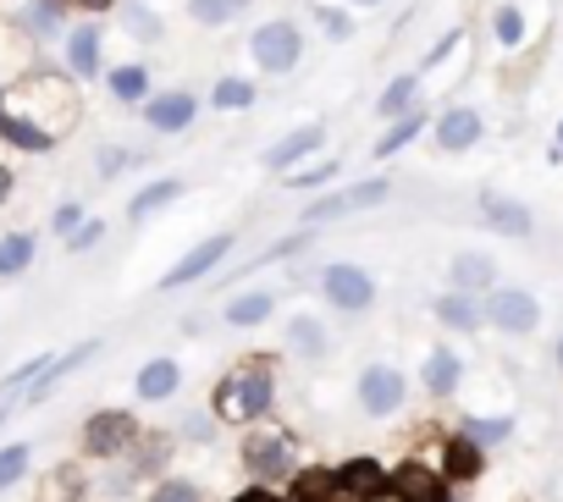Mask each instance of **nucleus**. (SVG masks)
Masks as SVG:
<instances>
[{
  "label": "nucleus",
  "instance_id": "nucleus-26",
  "mask_svg": "<svg viewBox=\"0 0 563 502\" xmlns=\"http://www.w3.org/2000/svg\"><path fill=\"white\" fill-rule=\"evenodd\" d=\"M448 282L459 288V293H492V282H497V266H492V255H453L448 260Z\"/></svg>",
  "mask_w": 563,
  "mask_h": 502
},
{
  "label": "nucleus",
  "instance_id": "nucleus-35",
  "mask_svg": "<svg viewBox=\"0 0 563 502\" xmlns=\"http://www.w3.org/2000/svg\"><path fill=\"white\" fill-rule=\"evenodd\" d=\"M271 310H276V293L254 288V293H238L221 321H227V326H260V321H271Z\"/></svg>",
  "mask_w": 563,
  "mask_h": 502
},
{
  "label": "nucleus",
  "instance_id": "nucleus-16",
  "mask_svg": "<svg viewBox=\"0 0 563 502\" xmlns=\"http://www.w3.org/2000/svg\"><path fill=\"white\" fill-rule=\"evenodd\" d=\"M448 475H437V469H426V464H398L393 475H387V491L398 497V502H448Z\"/></svg>",
  "mask_w": 563,
  "mask_h": 502
},
{
  "label": "nucleus",
  "instance_id": "nucleus-37",
  "mask_svg": "<svg viewBox=\"0 0 563 502\" xmlns=\"http://www.w3.org/2000/svg\"><path fill=\"white\" fill-rule=\"evenodd\" d=\"M243 7H249V0H188V18H194L199 29H227Z\"/></svg>",
  "mask_w": 563,
  "mask_h": 502
},
{
  "label": "nucleus",
  "instance_id": "nucleus-19",
  "mask_svg": "<svg viewBox=\"0 0 563 502\" xmlns=\"http://www.w3.org/2000/svg\"><path fill=\"white\" fill-rule=\"evenodd\" d=\"M95 354H100V337L78 343V348H73V354H62V359H51V370H45V376H40V381H34L29 392H23V403H18V409H34V403H45V398H51V392H56V387H62V381H67L73 370H84V365H89Z\"/></svg>",
  "mask_w": 563,
  "mask_h": 502
},
{
  "label": "nucleus",
  "instance_id": "nucleus-34",
  "mask_svg": "<svg viewBox=\"0 0 563 502\" xmlns=\"http://www.w3.org/2000/svg\"><path fill=\"white\" fill-rule=\"evenodd\" d=\"M288 502H338V469H294Z\"/></svg>",
  "mask_w": 563,
  "mask_h": 502
},
{
  "label": "nucleus",
  "instance_id": "nucleus-30",
  "mask_svg": "<svg viewBox=\"0 0 563 502\" xmlns=\"http://www.w3.org/2000/svg\"><path fill=\"white\" fill-rule=\"evenodd\" d=\"M288 348L299 354V359H327V348H332V337H327V326L316 321V315H294L288 321Z\"/></svg>",
  "mask_w": 563,
  "mask_h": 502
},
{
  "label": "nucleus",
  "instance_id": "nucleus-5",
  "mask_svg": "<svg viewBox=\"0 0 563 502\" xmlns=\"http://www.w3.org/2000/svg\"><path fill=\"white\" fill-rule=\"evenodd\" d=\"M78 447H84V458L111 464V458H122V453L139 447V420L128 409H95L84 420V431H78Z\"/></svg>",
  "mask_w": 563,
  "mask_h": 502
},
{
  "label": "nucleus",
  "instance_id": "nucleus-20",
  "mask_svg": "<svg viewBox=\"0 0 563 502\" xmlns=\"http://www.w3.org/2000/svg\"><path fill=\"white\" fill-rule=\"evenodd\" d=\"M177 387H183V365H177V359H166V354L144 359V365H139V376H133L139 403H166V398H177Z\"/></svg>",
  "mask_w": 563,
  "mask_h": 502
},
{
  "label": "nucleus",
  "instance_id": "nucleus-13",
  "mask_svg": "<svg viewBox=\"0 0 563 502\" xmlns=\"http://www.w3.org/2000/svg\"><path fill=\"white\" fill-rule=\"evenodd\" d=\"M481 310H486V326H497V332H508V337H525V332L541 326V304H536V293H525V288H492Z\"/></svg>",
  "mask_w": 563,
  "mask_h": 502
},
{
  "label": "nucleus",
  "instance_id": "nucleus-14",
  "mask_svg": "<svg viewBox=\"0 0 563 502\" xmlns=\"http://www.w3.org/2000/svg\"><path fill=\"white\" fill-rule=\"evenodd\" d=\"M321 144H327V127H321V122H305V127H294V133H282V138L260 155V166H265V171H276V177H288V171H294V166H305Z\"/></svg>",
  "mask_w": 563,
  "mask_h": 502
},
{
  "label": "nucleus",
  "instance_id": "nucleus-11",
  "mask_svg": "<svg viewBox=\"0 0 563 502\" xmlns=\"http://www.w3.org/2000/svg\"><path fill=\"white\" fill-rule=\"evenodd\" d=\"M232 243H238V232H216V237L194 243L188 255H183V260H177V266H172V271H166L155 288H161V293H177V288H194V282H205V277H210V271H216V266L232 255Z\"/></svg>",
  "mask_w": 563,
  "mask_h": 502
},
{
  "label": "nucleus",
  "instance_id": "nucleus-38",
  "mask_svg": "<svg viewBox=\"0 0 563 502\" xmlns=\"http://www.w3.org/2000/svg\"><path fill=\"white\" fill-rule=\"evenodd\" d=\"M464 436L481 442V447H503V442L514 436V420H508V414H492V420H486V414H470V420H464Z\"/></svg>",
  "mask_w": 563,
  "mask_h": 502
},
{
  "label": "nucleus",
  "instance_id": "nucleus-10",
  "mask_svg": "<svg viewBox=\"0 0 563 502\" xmlns=\"http://www.w3.org/2000/svg\"><path fill=\"white\" fill-rule=\"evenodd\" d=\"M387 199H393V177H365V182H349V188H338V193L316 199V204L305 210V221L316 226V221L360 215V210H376V204H387Z\"/></svg>",
  "mask_w": 563,
  "mask_h": 502
},
{
  "label": "nucleus",
  "instance_id": "nucleus-45",
  "mask_svg": "<svg viewBox=\"0 0 563 502\" xmlns=\"http://www.w3.org/2000/svg\"><path fill=\"white\" fill-rule=\"evenodd\" d=\"M316 18H321V29H327L332 40H354V23H349L343 12H332V7H316Z\"/></svg>",
  "mask_w": 563,
  "mask_h": 502
},
{
  "label": "nucleus",
  "instance_id": "nucleus-53",
  "mask_svg": "<svg viewBox=\"0 0 563 502\" xmlns=\"http://www.w3.org/2000/svg\"><path fill=\"white\" fill-rule=\"evenodd\" d=\"M0 100H7V83H0Z\"/></svg>",
  "mask_w": 563,
  "mask_h": 502
},
{
  "label": "nucleus",
  "instance_id": "nucleus-32",
  "mask_svg": "<svg viewBox=\"0 0 563 502\" xmlns=\"http://www.w3.org/2000/svg\"><path fill=\"white\" fill-rule=\"evenodd\" d=\"M492 34H497V51H519V45H525L530 23H525L519 0H497V7H492Z\"/></svg>",
  "mask_w": 563,
  "mask_h": 502
},
{
  "label": "nucleus",
  "instance_id": "nucleus-36",
  "mask_svg": "<svg viewBox=\"0 0 563 502\" xmlns=\"http://www.w3.org/2000/svg\"><path fill=\"white\" fill-rule=\"evenodd\" d=\"M34 469V442H7L0 447V491H12Z\"/></svg>",
  "mask_w": 563,
  "mask_h": 502
},
{
  "label": "nucleus",
  "instance_id": "nucleus-12",
  "mask_svg": "<svg viewBox=\"0 0 563 502\" xmlns=\"http://www.w3.org/2000/svg\"><path fill=\"white\" fill-rule=\"evenodd\" d=\"M139 116H144V127L150 133H188L194 122H199V94L194 89H155L144 105H139Z\"/></svg>",
  "mask_w": 563,
  "mask_h": 502
},
{
  "label": "nucleus",
  "instance_id": "nucleus-29",
  "mask_svg": "<svg viewBox=\"0 0 563 502\" xmlns=\"http://www.w3.org/2000/svg\"><path fill=\"white\" fill-rule=\"evenodd\" d=\"M117 12H122V29H128L139 45H161V40H166V23H161V12L150 7V0H122Z\"/></svg>",
  "mask_w": 563,
  "mask_h": 502
},
{
  "label": "nucleus",
  "instance_id": "nucleus-24",
  "mask_svg": "<svg viewBox=\"0 0 563 502\" xmlns=\"http://www.w3.org/2000/svg\"><path fill=\"white\" fill-rule=\"evenodd\" d=\"M431 315H437L442 326H453V332H481V326H486L481 299H475V293H459V288H448L442 299H431Z\"/></svg>",
  "mask_w": 563,
  "mask_h": 502
},
{
  "label": "nucleus",
  "instance_id": "nucleus-41",
  "mask_svg": "<svg viewBox=\"0 0 563 502\" xmlns=\"http://www.w3.org/2000/svg\"><path fill=\"white\" fill-rule=\"evenodd\" d=\"M150 502H205V491L194 480H183V475H161L150 486Z\"/></svg>",
  "mask_w": 563,
  "mask_h": 502
},
{
  "label": "nucleus",
  "instance_id": "nucleus-17",
  "mask_svg": "<svg viewBox=\"0 0 563 502\" xmlns=\"http://www.w3.org/2000/svg\"><path fill=\"white\" fill-rule=\"evenodd\" d=\"M475 204H481V221H486L492 232H503V237H530V232H536L530 204H519V199H508V193H497V188H486Z\"/></svg>",
  "mask_w": 563,
  "mask_h": 502
},
{
  "label": "nucleus",
  "instance_id": "nucleus-21",
  "mask_svg": "<svg viewBox=\"0 0 563 502\" xmlns=\"http://www.w3.org/2000/svg\"><path fill=\"white\" fill-rule=\"evenodd\" d=\"M106 94L117 105H144L155 94V78H150L144 62H122V67H106Z\"/></svg>",
  "mask_w": 563,
  "mask_h": 502
},
{
  "label": "nucleus",
  "instance_id": "nucleus-18",
  "mask_svg": "<svg viewBox=\"0 0 563 502\" xmlns=\"http://www.w3.org/2000/svg\"><path fill=\"white\" fill-rule=\"evenodd\" d=\"M387 497V469L376 458H349L338 469V502H382Z\"/></svg>",
  "mask_w": 563,
  "mask_h": 502
},
{
  "label": "nucleus",
  "instance_id": "nucleus-47",
  "mask_svg": "<svg viewBox=\"0 0 563 502\" xmlns=\"http://www.w3.org/2000/svg\"><path fill=\"white\" fill-rule=\"evenodd\" d=\"M117 7H122V0H73V12H84V18H106Z\"/></svg>",
  "mask_w": 563,
  "mask_h": 502
},
{
  "label": "nucleus",
  "instance_id": "nucleus-31",
  "mask_svg": "<svg viewBox=\"0 0 563 502\" xmlns=\"http://www.w3.org/2000/svg\"><path fill=\"white\" fill-rule=\"evenodd\" d=\"M426 127H431V116H426V111H409V116H398V122H387V133L376 138V149H371V155H376V160H387V155H398V149H409V144H415V138H420Z\"/></svg>",
  "mask_w": 563,
  "mask_h": 502
},
{
  "label": "nucleus",
  "instance_id": "nucleus-1",
  "mask_svg": "<svg viewBox=\"0 0 563 502\" xmlns=\"http://www.w3.org/2000/svg\"><path fill=\"white\" fill-rule=\"evenodd\" d=\"M84 83L62 67H23L0 100V144L18 155H51L84 122Z\"/></svg>",
  "mask_w": 563,
  "mask_h": 502
},
{
  "label": "nucleus",
  "instance_id": "nucleus-27",
  "mask_svg": "<svg viewBox=\"0 0 563 502\" xmlns=\"http://www.w3.org/2000/svg\"><path fill=\"white\" fill-rule=\"evenodd\" d=\"M420 89H426V78H420V72H398V78L382 89V100H376V116H382V122H398V116L420 111Z\"/></svg>",
  "mask_w": 563,
  "mask_h": 502
},
{
  "label": "nucleus",
  "instance_id": "nucleus-39",
  "mask_svg": "<svg viewBox=\"0 0 563 502\" xmlns=\"http://www.w3.org/2000/svg\"><path fill=\"white\" fill-rule=\"evenodd\" d=\"M51 359H56V354H34V359H23L18 370H7V376H0V398H12V392H29V387H34V381H40V376L51 370Z\"/></svg>",
  "mask_w": 563,
  "mask_h": 502
},
{
  "label": "nucleus",
  "instance_id": "nucleus-42",
  "mask_svg": "<svg viewBox=\"0 0 563 502\" xmlns=\"http://www.w3.org/2000/svg\"><path fill=\"white\" fill-rule=\"evenodd\" d=\"M84 221H89V210H84L78 199H62V204H56V215H51V232H62V237H73V232H78Z\"/></svg>",
  "mask_w": 563,
  "mask_h": 502
},
{
  "label": "nucleus",
  "instance_id": "nucleus-40",
  "mask_svg": "<svg viewBox=\"0 0 563 502\" xmlns=\"http://www.w3.org/2000/svg\"><path fill=\"white\" fill-rule=\"evenodd\" d=\"M343 166L327 155V160H316V166H294L288 177H282V188H299V193H310V188H321V182H332Z\"/></svg>",
  "mask_w": 563,
  "mask_h": 502
},
{
  "label": "nucleus",
  "instance_id": "nucleus-4",
  "mask_svg": "<svg viewBox=\"0 0 563 502\" xmlns=\"http://www.w3.org/2000/svg\"><path fill=\"white\" fill-rule=\"evenodd\" d=\"M243 469H249L260 486H271V480H294V469H299V447H294V436L282 431V425H260V420H254V431L243 436Z\"/></svg>",
  "mask_w": 563,
  "mask_h": 502
},
{
  "label": "nucleus",
  "instance_id": "nucleus-28",
  "mask_svg": "<svg viewBox=\"0 0 563 502\" xmlns=\"http://www.w3.org/2000/svg\"><path fill=\"white\" fill-rule=\"evenodd\" d=\"M481 469H486V453H481V442H470V436L459 431V436L442 447V475H448V480H475Z\"/></svg>",
  "mask_w": 563,
  "mask_h": 502
},
{
  "label": "nucleus",
  "instance_id": "nucleus-44",
  "mask_svg": "<svg viewBox=\"0 0 563 502\" xmlns=\"http://www.w3.org/2000/svg\"><path fill=\"white\" fill-rule=\"evenodd\" d=\"M95 166H100V177H117V171H128V166H133V155H128V149H117V144H106V149L95 155Z\"/></svg>",
  "mask_w": 563,
  "mask_h": 502
},
{
  "label": "nucleus",
  "instance_id": "nucleus-25",
  "mask_svg": "<svg viewBox=\"0 0 563 502\" xmlns=\"http://www.w3.org/2000/svg\"><path fill=\"white\" fill-rule=\"evenodd\" d=\"M34 255H40V237H34L29 226L0 232V282H12V277L34 271Z\"/></svg>",
  "mask_w": 563,
  "mask_h": 502
},
{
  "label": "nucleus",
  "instance_id": "nucleus-33",
  "mask_svg": "<svg viewBox=\"0 0 563 502\" xmlns=\"http://www.w3.org/2000/svg\"><path fill=\"white\" fill-rule=\"evenodd\" d=\"M254 100H260L254 78H238V72H227V78H216V83H210V111H249Z\"/></svg>",
  "mask_w": 563,
  "mask_h": 502
},
{
  "label": "nucleus",
  "instance_id": "nucleus-7",
  "mask_svg": "<svg viewBox=\"0 0 563 502\" xmlns=\"http://www.w3.org/2000/svg\"><path fill=\"white\" fill-rule=\"evenodd\" d=\"M62 72H73L78 83L106 78V29L95 18H84L62 34Z\"/></svg>",
  "mask_w": 563,
  "mask_h": 502
},
{
  "label": "nucleus",
  "instance_id": "nucleus-46",
  "mask_svg": "<svg viewBox=\"0 0 563 502\" xmlns=\"http://www.w3.org/2000/svg\"><path fill=\"white\" fill-rule=\"evenodd\" d=\"M210 431H216V414H188L183 420V436H194V442H205Z\"/></svg>",
  "mask_w": 563,
  "mask_h": 502
},
{
  "label": "nucleus",
  "instance_id": "nucleus-2",
  "mask_svg": "<svg viewBox=\"0 0 563 502\" xmlns=\"http://www.w3.org/2000/svg\"><path fill=\"white\" fill-rule=\"evenodd\" d=\"M271 409H276V370L265 359H238L210 392V414L221 425H254Z\"/></svg>",
  "mask_w": 563,
  "mask_h": 502
},
{
  "label": "nucleus",
  "instance_id": "nucleus-15",
  "mask_svg": "<svg viewBox=\"0 0 563 502\" xmlns=\"http://www.w3.org/2000/svg\"><path fill=\"white\" fill-rule=\"evenodd\" d=\"M431 138H437V149H442V155H464V149H475V144L486 138V122H481V111H475V105H448V111L437 116Z\"/></svg>",
  "mask_w": 563,
  "mask_h": 502
},
{
  "label": "nucleus",
  "instance_id": "nucleus-8",
  "mask_svg": "<svg viewBox=\"0 0 563 502\" xmlns=\"http://www.w3.org/2000/svg\"><path fill=\"white\" fill-rule=\"evenodd\" d=\"M321 299H327L338 315H365V310L376 304V277H371L365 266L338 260V266L321 271Z\"/></svg>",
  "mask_w": 563,
  "mask_h": 502
},
{
  "label": "nucleus",
  "instance_id": "nucleus-22",
  "mask_svg": "<svg viewBox=\"0 0 563 502\" xmlns=\"http://www.w3.org/2000/svg\"><path fill=\"white\" fill-rule=\"evenodd\" d=\"M420 381H426L431 398H453V392L464 387V359H459L453 348H431V354L420 359Z\"/></svg>",
  "mask_w": 563,
  "mask_h": 502
},
{
  "label": "nucleus",
  "instance_id": "nucleus-23",
  "mask_svg": "<svg viewBox=\"0 0 563 502\" xmlns=\"http://www.w3.org/2000/svg\"><path fill=\"white\" fill-rule=\"evenodd\" d=\"M183 188H188L183 177H155V182H144V188L128 199V221H133V226H144L150 215H161L166 204H177V199H183Z\"/></svg>",
  "mask_w": 563,
  "mask_h": 502
},
{
  "label": "nucleus",
  "instance_id": "nucleus-48",
  "mask_svg": "<svg viewBox=\"0 0 563 502\" xmlns=\"http://www.w3.org/2000/svg\"><path fill=\"white\" fill-rule=\"evenodd\" d=\"M12 193H18V171L0 160V204H12Z\"/></svg>",
  "mask_w": 563,
  "mask_h": 502
},
{
  "label": "nucleus",
  "instance_id": "nucleus-43",
  "mask_svg": "<svg viewBox=\"0 0 563 502\" xmlns=\"http://www.w3.org/2000/svg\"><path fill=\"white\" fill-rule=\"evenodd\" d=\"M100 243H106V221H95V215H89V221L67 237V255H89V248H100Z\"/></svg>",
  "mask_w": 563,
  "mask_h": 502
},
{
  "label": "nucleus",
  "instance_id": "nucleus-49",
  "mask_svg": "<svg viewBox=\"0 0 563 502\" xmlns=\"http://www.w3.org/2000/svg\"><path fill=\"white\" fill-rule=\"evenodd\" d=\"M238 502H282V497H276V491H243Z\"/></svg>",
  "mask_w": 563,
  "mask_h": 502
},
{
  "label": "nucleus",
  "instance_id": "nucleus-51",
  "mask_svg": "<svg viewBox=\"0 0 563 502\" xmlns=\"http://www.w3.org/2000/svg\"><path fill=\"white\" fill-rule=\"evenodd\" d=\"M349 7H387V0H349Z\"/></svg>",
  "mask_w": 563,
  "mask_h": 502
},
{
  "label": "nucleus",
  "instance_id": "nucleus-3",
  "mask_svg": "<svg viewBox=\"0 0 563 502\" xmlns=\"http://www.w3.org/2000/svg\"><path fill=\"white\" fill-rule=\"evenodd\" d=\"M249 62L260 67V72H271V78H288L299 62H305V29L294 23V18H271V23H260L254 34H249Z\"/></svg>",
  "mask_w": 563,
  "mask_h": 502
},
{
  "label": "nucleus",
  "instance_id": "nucleus-9",
  "mask_svg": "<svg viewBox=\"0 0 563 502\" xmlns=\"http://www.w3.org/2000/svg\"><path fill=\"white\" fill-rule=\"evenodd\" d=\"M12 29L29 45H62V34L73 29V0H18Z\"/></svg>",
  "mask_w": 563,
  "mask_h": 502
},
{
  "label": "nucleus",
  "instance_id": "nucleus-6",
  "mask_svg": "<svg viewBox=\"0 0 563 502\" xmlns=\"http://www.w3.org/2000/svg\"><path fill=\"white\" fill-rule=\"evenodd\" d=\"M354 398H360V414H365V420H393V414H404V403H409V376H404L398 365H387V359H382V365H365Z\"/></svg>",
  "mask_w": 563,
  "mask_h": 502
},
{
  "label": "nucleus",
  "instance_id": "nucleus-52",
  "mask_svg": "<svg viewBox=\"0 0 563 502\" xmlns=\"http://www.w3.org/2000/svg\"><path fill=\"white\" fill-rule=\"evenodd\" d=\"M558 370H563V337H558Z\"/></svg>",
  "mask_w": 563,
  "mask_h": 502
},
{
  "label": "nucleus",
  "instance_id": "nucleus-50",
  "mask_svg": "<svg viewBox=\"0 0 563 502\" xmlns=\"http://www.w3.org/2000/svg\"><path fill=\"white\" fill-rule=\"evenodd\" d=\"M547 160H563V122H558V133H552V155Z\"/></svg>",
  "mask_w": 563,
  "mask_h": 502
}]
</instances>
